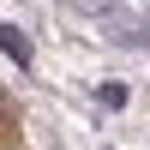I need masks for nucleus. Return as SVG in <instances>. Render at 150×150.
<instances>
[{
    "mask_svg": "<svg viewBox=\"0 0 150 150\" xmlns=\"http://www.w3.org/2000/svg\"><path fill=\"white\" fill-rule=\"evenodd\" d=\"M0 48L12 54V66H30V60H36V48H30V36H24V30H12V24H0Z\"/></svg>",
    "mask_w": 150,
    "mask_h": 150,
    "instance_id": "1",
    "label": "nucleus"
}]
</instances>
